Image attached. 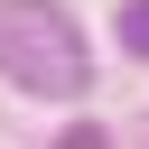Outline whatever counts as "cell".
<instances>
[{
	"label": "cell",
	"mask_w": 149,
	"mask_h": 149,
	"mask_svg": "<svg viewBox=\"0 0 149 149\" xmlns=\"http://www.w3.org/2000/svg\"><path fill=\"white\" fill-rule=\"evenodd\" d=\"M0 74L47 93V102H74L84 93V28L65 0H0Z\"/></svg>",
	"instance_id": "obj_1"
},
{
	"label": "cell",
	"mask_w": 149,
	"mask_h": 149,
	"mask_svg": "<svg viewBox=\"0 0 149 149\" xmlns=\"http://www.w3.org/2000/svg\"><path fill=\"white\" fill-rule=\"evenodd\" d=\"M56 149H112V140H102L93 121H65V130H56Z\"/></svg>",
	"instance_id": "obj_3"
},
{
	"label": "cell",
	"mask_w": 149,
	"mask_h": 149,
	"mask_svg": "<svg viewBox=\"0 0 149 149\" xmlns=\"http://www.w3.org/2000/svg\"><path fill=\"white\" fill-rule=\"evenodd\" d=\"M121 47L149 56V0H121Z\"/></svg>",
	"instance_id": "obj_2"
}]
</instances>
